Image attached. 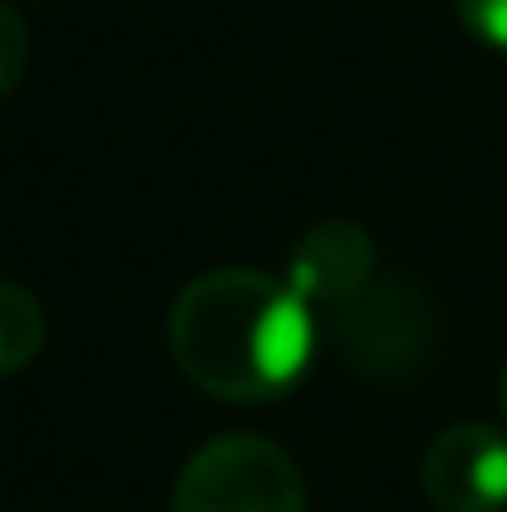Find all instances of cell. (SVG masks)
<instances>
[{"label":"cell","instance_id":"cell-1","mask_svg":"<svg viewBox=\"0 0 507 512\" xmlns=\"http://www.w3.org/2000/svg\"><path fill=\"white\" fill-rule=\"evenodd\" d=\"M317 322L322 316L289 278L213 267L180 289L169 311V355L208 398L262 404L284 398L306 376L317 355Z\"/></svg>","mask_w":507,"mask_h":512},{"label":"cell","instance_id":"cell-2","mask_svg":"<svg viewBox=\"0 0 507 512\" xmlns=\"http://www.w3.org/2000/svg\"><path fill=\"white\" fill-rule=\"evenodd\" d=\"M169 512H306V485L284 447L219 436L180 469Z\"/></svg>","mask_w":507,"mask_h":512},{"label":"cell","instance_id":"cell-3","mask_svg":"<svg viewBox=\"0 0 507 512\" xmlns=\"http://www.w3.org/2000/svg\"><path fill=\"white\" fill-rule=\"evenodd\" d=\"M420 491L437 512H507V431L448 425L420 458Z\"/></svg>","mask_w":507,"mask_h":512},{"label":"cell","instance_id":"cell-4","mask_svg":"<svg viewBox=\"0 0 507 512\" xmlns=\"http://www.w3.org/2000/svg\"><path fill=\"white\" fill-rule=\"evenodd\" d=\"M371 267H377V251H371L366 229L349 218H322L295 240L284 278L311 300V311L333 322L371 289Z\"/></svg>","mask_w":507,"mask_h":512},{"label":"cell","instance_id":"cell-5","mask_svg":"<svg viewBox=\"0 0 507 512\" xmlns=\"http://www.w3.org/2000/svg\"><path fill=\"white\" fill-rule=\"evenodd\" d=\"M344 338V360H355L371 376H398L426 349V311L404 289H366L344 316H333Z\"/></svg>","mask_w":507,"mask_h":512},{"label":"cell","instance_id":"cell-6","mask_svg":"<svg viewBox=\"0 0 507 512\" xmlns=\"http://www.w3.org/2000/svg\"><path fill=\"white\" fill-rule=\"evenodd\" d=\"M44 349V311L22 284L0 289V371L17 376Z\"/></svg>","mask_w":507,"mask_h":512},{"label":"cell","instance_id":"cell-7","mask_svg":"<svg viewBox=\"0 0 507 512\" xmlns=\"http://www.w3.org/2000/svg\"><path fill=\"white\" fill-rule=\"evenodd\" d=\"M453 6H458V22L469 28V39L507 55V0H453Z\"/></svg>","mask_w":507,"mask_h":512},{"label":"cell","instance_id":"cell-8","mask_svg":"<svg viewBox=\"0 0 507 512\" xmlns=\"http://www.w3.org/2000/svg\"><path fill=\"white\" fill-rule=\"evenodd\" d=\"M0 33H6V71H0V88H17V60H22V17L17 11H0Z\"/></svg>","mask_w":507,"mask_h":512},{"label":"cell","instance_id":"cell-9","mask_svg":"<svg viewBox=\"0 0 507 512\" xmlns=\"http://www.w3.org/2000/svg\"><path fill=\"white\" fill-rule=\"evenodd\" d=\"M502 404H507V371H502Z\"/></svg>","mask_w":507,"mask_h":512}]
</instances>
